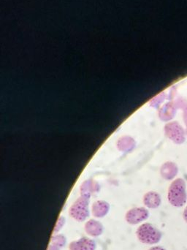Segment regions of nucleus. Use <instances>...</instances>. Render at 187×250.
<instances>
[{
  "mask_svg": "<svg viewBox=\"0 0 187 250\" xmlns=\"http://www.w3.org/2000/svg\"><path fill=\"white\" fill-rule=\"evenodd\" d=\"M66 224V218L64 216H60L57 220L55 227L54 229V233H59L63 229Z\"/></svg>",
  "mask_w": 187,
  "mask_h": 250,
  "instance_id": "dca6fc26",
  "label": "nucleus"
},
{
  "mask_svg": "<svg viewBox=\"0 0 187 250\" xmlns=\"http://www.w3.org/2000/svg\"><path fill=\"white\" fill-rule=\"evenodd\" d=\"M183 217L187 223V207L185 208V211H184Z\"/></svg>",
  "mask_w": 187,
  "mask_h": 250,
  "instance_id": "6ab92c4d",
  "label": "nucleus"
},
{
  "mask_svg": "<svg viewBox=\"0 0 187 250\" xmlns=\"http://www.w3.org/2000/svg\"><path fill=\"white\" fill-rule=\"evenodd\" d=\"M185 131H186V135L187 137V126H186V129H185Z\"/></svg>",
  "mask_w": 187,
  "mask_h": 250,
  "instance_id": "aec40b11",
  "label": "nucleus"
},
{
  "mask_svg": "<svg viewBox=\"0 0 187 250\" xmlns=\"http://www.w3.org/2000/svg\"><path fill=\"white\" fill-rule=\"evenodd\" d=\"M136 236L138 240L145 245H156L163 237V233L150 223H144L138 228Z\"/></svg>",
  "mask_w": 187,
  "mask_h": 250,
  "instance_id": "f03ea898",
  "label": "nucleus"
},
{
  "mask_svg": "<svg viewBox=\"0 0 187 250\" xmlns=\"http://www.w3.org/2000/svg\"><path fill=\"white\" fill-rule=\"evenodd\" d=\"M179 107L176 103L172 100L171 101L166 103L163 105L159 111V117L163 122H170L176 116Z\"/></svg>",
  "mask_w": 187,
  "mask_h": 250,
  "instance_id": "423d86ee",
  "label": "nucleus"
},
{
  "mask_svg": "<svg viewBox=\"0 0 187 250\" xmlns=\"http://www.w3.org/2000/svg\"><path fill=\"white\" fill-rule=\"evenodd\" d=\"M166 136L174 144H182L186 141V131L178 122H169L164 128Z\"/></svg>",
  "mask_w": 187,
  "mask_h": 250,
  "instance_id": "20e7f679",
  "label": "nucleus"
},
{
  "mask_svg": "<svg viewBox=\"0 0 187 250\" xmlns=\"http://www.w3.org/2000/svg\"><path fill=\"white\" fill-rule=\"evenodd\" d=\"M183 120L185 125L187 126V105L183 109Z\"/></svg>",
  "mask_w": 187,
  "mask_h": 250,
  "instance_id": "f3484780",
  "label": "nucleus"
},
{
  "mask_svg": "<svg viewBox=\"0 0 187 250\" xmlns=\"http://www.w3.org/2000/svg\"><path fill=\"white\" fill-rule=\"evenodd\" d=\"M179 168L177 165L173 162H166L162 166L160 173L162 177L166 180H172L177 176Z\"/></svg>",
  "mask_w": 187,
  "mask_h": 250,
  "instance_id": "9d476101",
  "label": "nucleus"
},
{
  "mask_svg": "<svg viewBox=\"0 0 187 250\" xmlns=\"http://www.w3.org/2000/svg\"><path fill=\"white\" fill-rule=\"evenodd\" d=\"M148 250H166V249H164V248H162V247L156 246L150 248V249Z\"/></svg>",
  "mask_w": 187,
  "mask_h": 250,
  "instance_id": "a211bd4d",
  "label": "nucleus"
},
{
  "mask_svg": "<svg viewBox=\"0 0 187 250\" xmlns=\"http://www.w3.org/2000/svg\"><path fill=\"white\" fill-rule=\"evenodd\" d=\"M100 190V187L96 182L92 181H86L81 187V195L91 198L93 194L97 193Z\"/></svg>",
  "mask_w": 187,
  "mask_h": 250,
  "instance_id": "ddd939ff",
  "label": "nucleus"
},
{
  "mask_svg": "<svg viewBox=\"0 0 187 250\" xmlns=\"http://www.w3.org/2000/svg\"><path fill=\"white\" fill-rule=\"evenodd\" d=\"M89 201L90 198L81 195L69 209L70 217L79 223L86 222L90 215Z\"/></svg>",
  "mask_w": 187,
  "mask_h": 250,
  "instance_id": "7ed1b4c3",
  "label": "nucleus"
},
{
  "mask_svg": "<svg viewBox=\"0 0 187 250\" xmlns=\"http://www.w3.org/2000/svg\"><path fill=\"white\" fill-rule=\"evenodd\" d=\"M149 217V211L144 207L131 208L125 214V220L128 224L135 226L145 221Z\"/></svg>",
  "mask_w": 187,
  "mask_h": 250,
  "instance_id": "39448f33",
  "label": "nucleus"
},
{
  "mask_svg": "<svg viewBox=\"0 0 187 250\" xmlns=\"http://www.w3.org/2000/svg\"><path fill=\"white\" fill-rule=\"evenodd\" d=\"M187 186L185 180L176 179L169 187L167 199L169 203L175 207H182L186 204Z\"/></svg>",
  "mask_w": 187,
  "mask_h": 250,
  "instance_id": "f257e3e1",
  "label": "nucleus"
},
{
  "mask_svg": "<svg viewBox=\"0 0 187 250\" xmlns=\"http://www.w3.org/2000/svg\"><path fill=\"white\" fill-rule=\"evenodd\" d=\"M84 230L90 237L97 238L101 236L104 232V226L97 219L86 220L84 224Z\"/></svg>",
  "mask_w": 187,
  "mask_h": 250,
  "instance_id": "0eeeda50",
  "label": "nucleus"
},
{
  "mask_svg": "<svg viewBox=\"0 0 187 250\" xmlns=\"http://www.w3.org/2000/svg\"><path fill=\"white\" fill-rule=\"evenodd\" d=\"M162 199L160 194L156 192H148L144 196V204L147 208H157L161 205Z\"/></svg>",
  "mask_w": 187,
  "mask_h": 250,
  "instance_id": "9b49d317",
  "label": "nucleus"
},
{
  "mask_svg": "<svg viewBox=\"0 0 187 250\" xmlns=\"http://www.w3.org/2000/svg\"><path fill=\"white\" fill-rule=\"evenodd\" d=\"M110 209V204L104 201H97L92 204L91 212L94 218L102 219L107 216Z\"/></svg>",
  "mask_w": 187,
  "mask_h": 250,
  "instance_id": "1a4fd4ad",
  "label": "nucleus"
},
{
  "mask_svg": "<svg viewBox=\"0 0 187 250\" xmlns=\"http://www.w3.org/2000/svg\"><path fill=\"white\" fill-rule=\"evenodd\" d=\"M121 140L122 142H121L120 141L119 142L123 143V144H122V146L119 147V149L126 151L133 149L135 146V141L132 138L125 136V138H121Z\"/></svg>",
  "mask_w": 187,
  "mask_h": 250,
  "instance_id": "4468645a",
  "label": "nucleus"
},
{
  "mask_svg": "<svg viewBox=\"0 0 187 250\" xmlns=\"http://www.w3.org/2000/svg\"><path fill=\"white\" fill-rule=\"evenodd\" d=\"M167 98V95L165 92H162L160 95H157L155 98H153L151 101H150V104H151V106L154 107V108H159L166 101V98Z\"/></svg>",
  "mask_w": 187,
  "mask_h": 250,
  "instance_id": "2eb2a0df",
  "label": "nucleus"
},
{
  "mask_svg": "<svg viewBox=\"0 0 187 250\" xmlns=\"http://www.w3.org/2000/svg\"><path fill=\"white\" fill-rule=\"evenodd\" d=\"M67 245V238L61 233H54L47 250H62Z\"/></svg>",
  "mask_w": 187,
  "mask_h": 250,
  "instance_id": "f8f14e48",
  "label": "nucleus"
},
{
  "mask_svg": "<svg viewBox=\"0 0 187 250\" xmlns=\"http://www.w3.org/2000/svg\"><path fill=\"white\" fill-rule=\"evenodd\" d=\"M69 250H96L97 243L89 237H82L73 241L69 245Z\"/></svg>",
  "mask_w": 187,
  "mask_h": 250,
  "instance_id": "6e6552de",
  "label": "nucleus"
}]
</instances>
